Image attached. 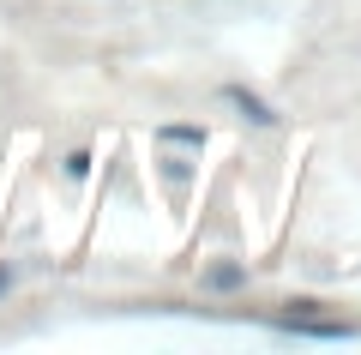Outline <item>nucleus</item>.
<instances>
[{
    "label": "nucleus",
    "instance_id": "20e7f679",
    "mask_svg": "<svg viewBox=\"0 0 361 355\" xmlns=\"http://www.w3.org/2000/svg\"><path fill=\"white\" fill-rule=\"evenodd\" d=\"M157 139H163V145H187V151H205V127H187V121L157 127Z\"/></svg>",
    "mask_w": 361,
    "mask_h": 355
},
{
    "label": "nucleus",
    "instance_id": "39448f33",
    "mask_svg": "<svg viewBox=\"0 0 361 355\" xmlns=\"http://www.w3.org/2000/svg\"><path fill=\"white\" fill-rule=\"evenodd\" d=\"M163 175H169V181H175V187H187V181H193V169L180 163V157H169V163H163Z\"/></svg>",
    "mask_w": 361,
    "mask_h": 355
},
{
    "label": "nucleus",
    "instance_id": "f257e3e1",
    "mask_svg": "<svg viewBox=\"0 0 361 355\" xmlns=\"http://www.w3.org/2000/svg\"><path fill=\"white\" fill-rule=\"evenodd\" d=\"M277 331H295V337H313V343H343V337H355L349 325H331V319H313V313H277Z\"/></svg>",
    "mask_w": 361,
    "mask_h": 355
},
{
    "label": "nucleus",
    "instance_id": "423d86ee",
    "mask_svg": "<svg viewBox=\"0 0 361 355\" xmlns=\"http://www.w3.org/2000/svg\"><path fill=\"white\" fill-rule=\"evenodd\" d=\"M66 175L85 181V175H90V151H73V157H66Z\"/></svg>",
    "mask_w": 361,
    "mask_h": 355
},
{
    "label": "nucleus",
    "instance_id": "0eeeda50",
    "mask_svg": "<svg viewBox=\"0 0 361 355\" xmlns=\"http://www.w3.org/2000/svg\"><path fill=\"white\" fill-rule=\"evenodd\" d=\"M6 289H13V271H0V295H6Z\"/></svg>",
    "mask_w": 361,
    "mask_h": 355
},
{
    "label": "nucleus",
    "instance_id": "f03ea898",
    "mask_svg": "<svg viewBox=\"0 0 361 355\" xmlns=\"http://www.w3.org/2000/svg\"><path fill=\"white\" fill-rule=\"evenodd\" d=\"M199 289H211V295H241V289H247V265H241V259H217V265L199 271Z\"/></svg>",
    "mask_w": 361,
    "mask_h": 355
},
{
    "label": "nucleus",
    "instance_id": "7ed1b4c3",
    "mask_svg": "<svg viewBox=\"0 0 361 355\" xmlns=\"http://www.w3.org/2000/svg\"><path fill=\"white\" fill-rule=\"evenodd\" d=\"M223 97H229L235 109H241V121H253V127H277V114H271V102H265V97H253L247 85H229Z\"/></svg>",
    "mask_w": 361,
    "mask_h": 355
}]
</instances>
